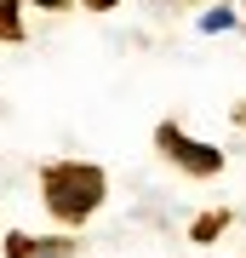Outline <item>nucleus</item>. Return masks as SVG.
Segmentation results:
<instances>
[{
  "label": "nucleus",
  "instance_id": "nucleus-2",
  "mask_svg": "<svg viewBox=\"0 0 246 258\" xmlns=\"http://www.w3.org/2000/svg\"><path fill=\"white\" fill-rule=\"evenodd\" d=\"M160 144L172 149V155H183V166H189V172H212V166H218V149H201V144H189V138H183V132H172V126L160 132Z\"/></svg>",
  "mask_w": 246,
  "mask_h": 258
},
{
  "label": "nucleus",
  "instance_id": "nucleus-3",
  "mask_svg": "<svg viewBox=\"0 0 246 258\" xmlns=\"http://www.w3.org/2000/svg\"><path fill=\"white\" fill-rule=\"evenodd\" d=\"M0 35H18V0H0Z\"/></svg>",
  "mask_w": 246,
  "mask_h": 258
},
{
  "label": "nucleus",
  "instance_id": "nucleus-4",
  "mask_svg": "<svg viewBox=\"0 0 246 258\" xmlns=\"http://www.w3.org/2000/svg\"><path fill=\"white\" fill-rule=\"evenodd\" d=\"M201 29H212V35H218V29H229V12H223V6H218V12H206Z\"/></svg>",
  "mask_w": 246,
  "mask_h": 258
},
{
  "label": "nucleus",
  "instance_id": "nucleus-5",
  "mask_svg": "<svg viewBox=\"0 0 246 258\" xmlns=\"http://www.w3.org/2000/svg\"><path fill=\"white\" fill-rule=\"evenodd\" d=\"M40 6H63V0H40Z\"/></svg>",
  "mask_w": 246,
  "mask_h": 258
},
{
  "label": "nucleus",
  "instance_id": "nucleus-1",
  "mask_svg": "<svg viewBox=\"0 0 246 258\" xmlns=\"http://www.w3.org/2000/svg\"><path fill=\"white\" fill-rule=\"evenodd\" d=\"M98 195H103V172H92V166H57L46 178V201L63 218H86L98 207Z\"/></svg>",
  "mask_w": 246,
  "mask_h": 258
}]
</instances>
